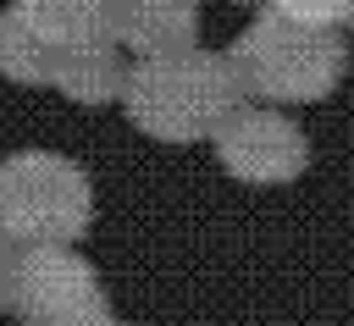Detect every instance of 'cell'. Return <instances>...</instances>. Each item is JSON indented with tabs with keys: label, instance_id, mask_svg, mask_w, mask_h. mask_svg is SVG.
<instances>
[{
	"label": "cell",
	"instance_id": "obj_3",
	"mask_svg": "<svg viewBox=\"0 0 354 326\" xmlns=\"http://www.w3.org/2000/svg\"><path fill=\"white\" fill-rule=\"evenodd\" d=\"M232 72L238 88L266 94V99H321L337 72H343V50L326 28L315 22H293L282 11L260 17L238 44H232Z\"/></svg>",
	"mask_w": 354,
	"mask_h": 326
},
{
	"label": "cell",
	"instance_id": "obj_8",
	"mask_svg": "<svg viewBox=\"0 0 354 326\" xmlns=\"http://www.w3.org/2000/svg\"><path fill=\"white\" fill-rule=\"evenodd\" d=\"M17 11L28 17V28L39 39H50L55 50H66V44H100V39H111L116 0H17Z\"/></svg>",
	"mask_w": 354,
	"mask_h": 326
},
{
	"label": "cell",
	"instance_id": "obj_5",
	"mask_svg": "<svg viewBox=\"0 0 354 326\" xmlns=\"http://www.w3.org/2000/svg\"><path fill=\"white\" fill-rule=\"evenodd\" d=\"M216 155L232 177L243 182H288L304 166V138L299 127H288L282 116L266 111H232L216 127Z\"/></svg>",
	"mask_w": 354,
	"mask_h": 326
},
{
	"label": "cell",
	"instance_id": "obj_6",
	"mask_svg": "<svg viewBox=\"0 0 354 326\" xmlns=\"http://www.w3.org/2000/svg\"><path fill=\"white\" fill-rule=\"evenodd\" d=\"M194 28H199L194 0H116V17H111V39L138 61L194 50Z\"/></svg>",
	"mask_w": 354,
	"mask_h": 326
},
{
	"label": "cell",
	"instance_id": "obj_11",
	"mask_svg": "<svg viewBox=\"0 0 354 326\" xmlns=\"http://www.w3.org/2000/svg\"><path fill=\"white\" fill-rule=\"evenodd\" d=\"M17 260H22V243L11 232H0V309H11V287H17Z\"/></svg>",
	"mask_w": 354,
	"mask_h": 326
},
{
	"label": "cell",
	"instance_id": "obj_4",
	"mask_svg": "<svg viewBox=\"0 0 354 326\" xmlns=\"http://www.w3.org/2000/svg\"><path fill=\"white\" fill-rule=\"evenodd\" d=\"M11 309L28 326H111V298L66 243H22Z\"/></svg>",
	"mask_w": 354,
	"mask_h": 326
},
{
	"label": "cell",
	"instance_id": "obj_2",
	"mask_svg": "<svg viewBox=\"0 0 354 326\" xmlns=\"http://www.w3.org/2000/svg\"><path fill=\"white\" fill-rule=\"evenodd\" d=\"M94 215L88 171L50 149L0 160V232L17 243H72Z\"/></svg>",
	"mask_w": 354,
	"mask_h": 326
},
{
	"label": "cell",
	"instance_id": "obj_9",
	"mask_svg": "<svg viewBox=\"0 0 354 326\" xmlns=\"http://www.w3.org/2000/svg\"><path fill=\"white\" fill-rule=\"evenodd\" d=\"M50 66H55V44L39 39L17 6L0 11V72L11 83H50Z\"/></svg>",
	"mask_w": 354,
	"mask_h": 326
},
{
	"label": "cell",
	"instance_id": "obj_7",
	"mask_svg": "<svg viewBox=\"0 0 354 326\" xmlns=\"http://www.w3.org/2000/svg\"><path fill=\"white\" fill-rule=\"evenodd\" d=\"M122 83H127V66H122V55H116V39L55 50L50 88H61L66 99H77V105H105V99H122Z\"/></svg>",
	"mask_w": 354,
	"mask_h": 326
},
{
	"label": "cell",
	"instance_id": "obj_1",
	"mask_svg": "<svg viewBox=\"0 0 354 326\" xmlns=\"http://www.w3.org/2000/svg\"><path fill=\"white\" fill-rule=\"evenodd\" d=\"M232 99H238L232 61L205 55V50L149 55V61L127 66V83H122V105H127L133 127L160 144H194V138L216 133L232 116Z\"/></svg>",
	"mask_w": 354,
	"mask_h": 326
},
{
	"label": "cell",
	"instance_id": "obj_10",
	"mask_svg": "<svg viewBox=\"0 0 354 326\" xmlns=\"http://www.w3.org/2000/svg\"><path fill=\"white\" fill-rule=\"evenodd\" d=\"M282 17H293V22H315V28H326V22H343L348 11H354V0H271Z\"/></svg>",
	"mask_w": 354,
	"mask_h": 326
},
{
	"label": "cell",
	"instance_id": "obj_12",
	"mask_svg": "<svg viewBox=\"0 0 354 326\" xmlns=\"http://www.w3.org/2000/svg\"><path fill=\"white\" fill-rule=\"evenodd\" d=\"M111 326H116V320H111Z\"/></svg>",
	"mask_w": 354,
	"mask_h": 326
}]
</instances>
